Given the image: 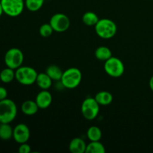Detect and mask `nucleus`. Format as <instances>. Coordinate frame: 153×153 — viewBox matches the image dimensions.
Returning <instances> with one entry per match:
<instances>
[{
	"label": "nucleus",
	"instance_id": "nucleus-1",
	"mask_svg": "<svg viewBox=\"0 0 153 153\" xmlns=\"http://www.w3.org/2000/svg\"><path fill=\"white\" fill-rule=\"evenodd\" d=\"M17 115V107L13 100L4 99L0 101V123H10Z\"/></svg>",
	"mask_w": 153,
	"mask_h": 153
},
{
	"label": "nucleus",
	"instance_id": "nucleus-2",
	"mask_svg": "<svg viewBox=\"0 0 153 153\" xmlns=\"http://www.w3.org/2000/svg\"><path fill=\"white\" fill-rule=\"evenodd\" d=\"M95 31L97 35L102 39H111L114 37L117 31L116 23L110 19H100L95 25Z\"/></svg>",
	"mask_w": 153,
	"mask_h": 153
},
{
	"label": "nucleus",
	"instance_id": "nucleus-3",
	"mask_svg": "<svg viewBox=\"0 0 153 153\" xmlns=\"http://www.w3.org/2000/svg\"><path fill=\"white\" fill-rule=\"evenodd\" d=\"M82 79V72L76 67H71L63 72L61 82L67 89H75L80 85Z\"/></svg>",
	"mask_w": 153,
	"mask_h": 153
},
{
	"label": "nucleus",
	"instance_id": "nucleus-4",
	"mask_svg": "<svg viewBox=\"0 0 153 153\" xmlns=\"http://www.w3.org/2000/svg\"><path fill=\"white\" fill-rule=\"evenodd\" d=\"M37 72L33 67L28 66H21L15 70V79L19 84L29 86L36 82Z\"/></svg>",
	"mask_w": 153,
	"mask_h": 153
},
{
	"label": "nucleus",
	"instance_id": "nucleus-5",
	"mask_svg": "<svg viewBox=\"0 0 153 153\" xmlns=\"http://www.w3.org/2000/svg\"><path fill=\"white\" fill-rule=\"evenodd\" d=\"M100 106L95 98L88 97L82 102L81 111L85 119L88 120H94L100 113Z\"/></svg>",
	"mask_w": 153,
	"mask_h": 153
},
{
	"label": "nucleus",
	"instance_id": "nucleus-6",
	"mask_svg": "<svg viewBox=\"0 0 153 153\" xmlns=\"http://www.w3.org/2000/svg\"><path fill=\"white\" fill-rule=\"evenodd\" d=\"M104 70L111 77L119 78L123 75L125 72V66L120 59L112 56L105 61Z\"/></svg>",
	"mask_w": 153,
	"mask_h": 153
},
{
	"label": "nucleus",
	"instance_id": "nucleus-7",
	"mask_svg": "<svg viewBox=\"0 0 153 153\" xmlns=\"http://www.w3.org/2000/svg\"><path fill=\"white\" fill-rule=\"evenodd\" d=\"M4 61V64L7 67L16 70L21 67L23 63V52L18 48H11L6 52Z\"/></svg>",
	"mask_w": 153,
	"mask_h": 153
},
{
	"label": "nucleus",
	"instance_id": "nucleus-8",
	"mask_svg": "<svg viewBox=\"0 0 153 153\" xmlns=\"http://www.w3.org/2000/svg\"><path fill=\"white\" fill-rule=\"evenodd\" d=\"M4 13L10 17H16L23 12L24 0H0Z\"/></svg>",
	"mask_w": 153,
	"mask_h": 153
},
{
	"label": "nucleus",
	"instance_id": "nucleus-9",
	"mask_svg": "<svg viewBox=\"0 0 153 153\" xmlns=\"http://www.w3.org/2000/svg\"><path fill=\"white\" fill-rule=\"evenodd\" d=\"M49 24L56 32H64L70 26V18L66 14L58 13L52 16L49 20Z\"/></svg>",
	"mask_w": 153,
	"mask_h": 153
},
{
	"label": "nucleus",
	"instance_id": "nucleus-10",
	"mask_svg": "<svg viewBox=\"0 0 153 153\" xmlns=\"http://www.w3.org/2000/svg\"><path fill=\"white\" fill-rule=\"evenodd\" d=\"M30 129L28 126L24 123H19L13 128V138L17 143L28 142L30 138Z\"/></svg>",
	"mask_w": 153,
	"mask_h": 153
},
{
	"label": "nucleus",
	"instance_id": "nucleus-11",
	"mask_svg": "<svg viewBox=\"0 0 153 153\" xmlns=\"http://www.w3.org/2000/svg\"><path fill=\"white\" fill-rule=\"evenodd\" d=\"M35 102L40 109L47 108L52 102V94L48 90H41L36 97Z\"/></svg>",
	"mask_w": 153,
	"mask_h": 153
},
{
	"label": "nucleus",
	"instance_id": "nucleus-12",
	"mask_svg": "<svg viewBox=\"0 0 153 153\" xmlns=\"http://www.w3.org/2000/svg\"><path fill=\"white\" fill-rule=\"evenodd\" d=\"M87 144L81 137H75L69 144V150L73 153H85Z\"/></svg>",
	"mask_w": 153,
	"mask_h": 153
},
{
	"label": "nucleus",
	"instance_id": "nucleus-13",
	"mask_svg": "<svg viewBox=\"0 0 153 153\" xmlns=\"http://www.w3.org/2000/svg\"><path fill=\"white\" fill-rule=\"evenodd\" d=\"M39 107L36 103L35 100H26L21 105V111L22 113L27 116H32L37 114Z\"/></svg>",
	"mask_w": 153,
	"mask_h": 153
},
{
	"label": "nucleus",
	"instance_id": "nucleus-14",
	"mask_svg": "<svg viewBox=\"0 0 153 153\" xmlns=\"http://www.w3.org/2000/svg\"><path fill=\"white\" fill-rule=\"evenodd\" d=\"M52 79L49 77L46 73H38L36 82L39 88L41 90H49L52 85Z\"/></svg>",
	"mask_w": 153,
	"mask_h": 153
},
{
	"label": "nucleus",
	"instance_id": "nucleus-15",
	"mask_svg": "<svg viewBox=\"0 0 153 153\" xmlns=\"http://www.w3.org/2000/svg\"><path fill=\"white\" fill-rule=\"evenodd\" d=\"M95 100L100 105H108L113 102V96L108 91H102L98 92L95 96Z\"/></svg>",
	"mask_w": 153,
	"mask_h": 153
},
{
	"label": "nucleus",
	"instance_id": "nucleus-16",
	"mask_svg": "<svg viewBox=\"0 0 153 153\" xmlns=\"http://www.w3.org/2000/svg\"><path fill=\"white\" fill-rule=\"evenodd\" d=\"M94 54L96 58L102 61H107L112 57L111 50L108 47L105 46H101L97 48Z\"/></svg>",
	"mask_w": 153,
	"mask_h": 153
},
{
	"label": "nucleus",
	"instance_id": "nucleus-17",
	"mask_svg": "<svg viewBox=\"0 0 153 153\" xmlns=\"http://www.w3.org/2000/svg\"><path fill=\"white\" fill-rule=\"evenodd\" d=\"M46 73L53 81H61L63 71L58 66L50 65L46 68Z\"/></svg>",
	"mask_w": 153,
	"mask_h": 153
},
{
	"label": "nucleus",
	"instance_id": "nucleus-18",
	"mask_svg": "<svg viewBox=\"0 0 153 153\" xmlns=\"http://www.w3.org/2000/svg\"><path fill=\"white\" fill-rule=\"evenodd\" d=\"M13 128L10 123H0V139L4 140H10L13 137Z\"/></svg>",
	"mask_w": 153,
	"mask_h": 153
},
{
	"label": "nucleus",
	"instance_id": "nucleus-19",
	"mask_svg": "<svg viewBox=\"0 0 153 153\" xmlns=\"http://www.w3.org/2000/svg\"><path fill=\"white\" fill-rule=\"evenodd\" d=\"M105 148L104 145L99 141H91L86 147L85 153H105Z\"/></svg>",
	"mask_w": 153,
	"mask_h": 153
},
{
	"label": "nucleus",
	"instance_id": "nucleus-20",
	"mask_svg": "<svg viewBox=\"0 0 153 153\" xmlns=\"http://www.w3.org/2000/svg\"><path fill=\"white\" fill-rule=\"evenodd\" d=\"M15 79V71L14 70L9 67H6V68L3 69L1 72H0V80L3 82V83L8 84L10 83L13 81Z\"/></svg>",
	"mask_w": 153,
	"mask_h": 153
},
{
	"label": "nucleus",
	"instance_id": "nucleus-21",
	"mask_svg": "<svg viewBox=\"0 0 153 153\" xmlns=\"http://www.w3.org/2000/svg\"><path fill=\"white\" fill-rule=\"evenodd\" d=\"M100 20L97 13L92 11H88L82 16V22L88 26H95Z\"/></svg>",
	"mask_w": 153,
	"mask_h": 153
},
{
	"label": "nucleus",
	"instance_id": "nucleus-22",
	"mask_svg": "<svg viewBox=\"0 0 153 153\" xmlns=\"http://www.w3.org/2000/svg\"><path fill=\"white\" fill-rule=\"evenodd\" d=\"M102 136V133L101 129L96 126H91L87 131V137L91 141H99L101 140Z\"/></svg>",
	"mask_w": 153,
	"mask_h": 153
},
{
	"label": "nucleus",
	"instance_id": "nucleus-23",
	"mask_svg": "<svg viewBox=\"0 0 153 153\" xmlns=\"http://www.w3.org/2000/svg\"><path fill=\"white\" fill-rule=\"evenodd\" d=\"M45 0H25V7L29 11H38L44 4Z\"/></svg>",
	"mask_w": 153,
	"mask_h": 153
},
{
	"label": "nucleus",
	"instance_id": "nucleus-24",
	"mask_svg": "<svg viewBox=\"0 0 153 153\" xmlns=\"http://www.w3.org/2000/svg\"><path fill=\"white\" fill-rule=\"evenodd\" d=\"M54 30L49 23H44L39 28V34L43 37H49L53 33Z\"/></svg>",
	"mask_w": 153,
	"mask_h": 153
},
{
	"label": "nucleus",
	"instance_id": "nucleus-25",
	"mask_svg": "<svg viewBox=\"0 0 153 153\" xmlns=\"http://www.w3.org/2000/svg\"><path fill=\"white\" fill-rule=\"evenodd\" d=\"M18 151H19V153H29L31 152V146L29 144H28L26 143H21L19 146V149H18Z\"/></svg>",
	"mask_w": 153,
	"mask_h": 153
},
{
	"label": "nucleus",
	"instance_id": "nucleus-26",
	"mask_svg": "<svg viewBox=\"0 0 153 153\" xmlns=\"http://www.w3.org/2000/svg\"><path fill=\"white\" fill-rule=\"evenodd\" d=\"M7 91L4 87L0 86V101L1 100H4V99H7Z\"/></svg>",
	"mask_w": 153,
	"mask_h": 153
},
{
	"label": "nucleus",
	"instance_id": "nucleus-27",
	"mask_svg": "<svg viewBox=\"0 0 153 153\" xmlns=\"http://www.w3.org/2000/svg\"><path fill=\"white\" fill-rule=\"evenodd\" d=\"M149 88H150L151 91H152L153 92V76L150 78V80H149Z\"/></svg>",
	"mask_w": 153,
	"mask_h": 153
},
{
	"label": "nucleus",
	"instance_id": "nucleus-28",
	"mask_svg": "<svg viewBox=\"0 0 153 153\" xmlns=\"http://www.w3.org/2000/svg\"><path fill=\"white\" fill-rule=\"evenodd\" d=\"M3 13H4V10H3L2 5H1V1H0V17H1V15L3 14Z\"/></svg>",
	"mask_w": 153,
	"mask_h": 153
}]
</instances>
